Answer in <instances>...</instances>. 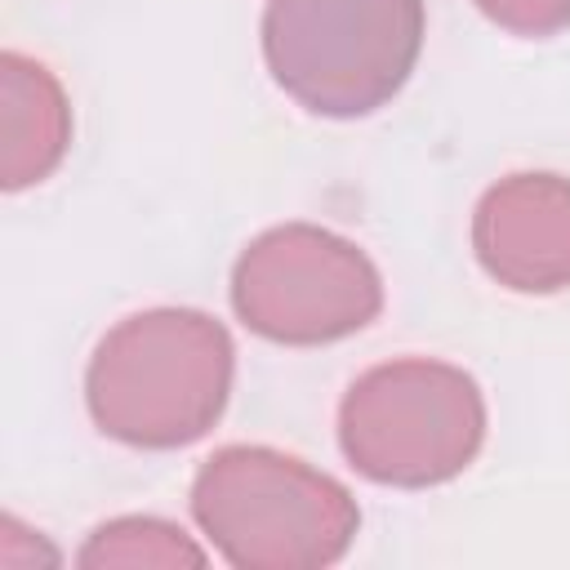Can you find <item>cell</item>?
I'll list each match as a JSON object with an SVG mask.
<instances>
[{
	"label": "cell",
	"mask_w": 570,
	"mask_h": 570,
	"mask_svg": "<svg viewBox=\"0 0 570 570\" xmlns=\"http://www.w3.org/2000/svg\"><path fill=\"white\" fill-rule=\"evenodd\" d=\"M476 9L517 36H548L570 22V0H476Z\"/></svg>",
	"instance_id": "obj_9"
},
{
	"label": "cell",
	"mask_w": 570,
	"mask_h": 570,
	"mask_svg": "<svg viewBox=\"0 0 570 570\" xmlns=\"http://www.w3.org/2000/svg\"><path fill=\"white\" fill-rule=\"evenodd\" d=\"M485 401L472 374L445 361H387L361 374L338 405V441L356 472L383 485H436L472 463Z\"/></svg>",
	"instance_id": "obj_4"
},
{
	"label": "cell",
	"mask_w": 570,
	"mask_h": 570,
	"mask_svg": "<svg viewBox=\"0 0 570 570\" xmlns=\"http://www.w3.org/2000/svg\"><path fill=\"white\" fill-rule=\"evenodd\" d=\"M191 512L240 570H307L347 552L361 512L352 494L294 454L227 445L191 481Z\"/></svg>",
	"instance_id": "obj_2"
},
{
	"label": "cell",
	"mask_w": 570,
	"mask_h": 570,
	"mask_svg": "<svg viewBox=\"0 0 570 570\" xmlns=\"http://www.w3.org/2000/svg\"><path fill=\"white\" fill-rule=\"evenodd\" d=\"M232 392V338L191 307L125 316L89 356L85 401L94 423L147 450H174L214 428Z\"/></svg>",
	"instance_id": "obj_1"
},
{
	"label": "cell",
	"mask_w": 570,
	"mask_h": 570,
	"mask_svg": "<svg viewBox=\"0 0 570 570\" xmlns=\"http://www.w3.org/2000/svg\"><path fill=\"white\" fill-rule=\"evenodd\" d=\"M481 267L521 294L570 285V178L512 174L494 183L472 218Z\"/></svg>",
	"instance_id": "obj_6"
},
{
	"label": "cell",
	"mask_w": 570,
	"mask_h": 570,
	"mask_svg": "<svg viewBox=\"0 0 570 570\" xmlns=\"http://www.w3.org/2000/svg\"><path fill=\"white\" fill-rule=\"evenodd\" d=\"M71 142L67 94L36 58H0V187L18 191L53 174Z\"/></svg>",
	"instance_id": "obj_7"
},
{
	"label": "cell",
	"mask_w": 570,
	"mask_h": 570,
	"mask_svg": "<svg viewBox=\"0 0 570 570\" xmlns=\"http://www.w3.org/2000/svg\"><path fill=\"white\" fill-rule=\"evenodd\" d=\"M205 552L183 539L178 525L156 517H120L89 534L80 566H200Z\"/></svg>",
	"instance_id": "obj_8"
},
{
	"label": "cell",
	"mask_w": 570,
	"mask_h": 570,
	"mask_svg": "<svg viewBox=\"0 0 570 570\" xmlns=\"http://www.w3.org/2000/svg\"><path fill=\"white\" fill-rule=\"evenodd\" d=\"M232 307L272 343H334L379 316L383 281L352 240L312 223H285L236 258Z\"/></svg>",
	"instance_id": "obj_5"
},
{
	"label": "cell",
	"mask_w": 570,
	"mask_h": 570,
	"mask_svg": "<svg viewBox=\"0 0 570 570\" xmlns=\"http://www.w3.org/2000/svg\"><path fill=\"white\" fill-rule=\"evenodd\" d=\"M423 27V0H267L263 58L298 107L352 120L396 98Z\"/></svg>",
	"instance_id": "obj_3"
}]
</instances>
